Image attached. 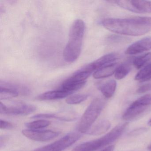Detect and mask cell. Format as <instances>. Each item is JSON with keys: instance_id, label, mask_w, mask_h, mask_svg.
<instances>
[{"instance_id": "obj_8", "label": "cell", "mask_w": 151, "mask_h": 151, "mask_svg": "<svg viewBox=\"0 0 151 151\" xmlns=\"http://www.w3.org/2000/svg\"><path fill=\"white\" fill-rule=\"evenodd\" d=\"M28 92V89L24 86L8 82H1L0 99L1 100L15 98L19 94L26 95Z\"/></svg>"}, {"instance_id": "obj_31", "label": "cell", "mask_w": 151, "mask_h": 151, "mask_svg": "<svg viewBox=\"0 0 151 151\" xmlns=\"http://www.w3.org/2000/svg\"><path fill=\"white\" fill-rule=\"evenodd\" d=\"M114 148L115 147L114 145H111L109 146L108 147H107L106 148L100 151H114Z\"/></svg>"}, {"instance_id": "obj_30", "label": "cell", "mask_w": 151, "mask_h": 151, "mask_svg": "<svg viewBox=\"0 0 151 151\" xmlns=\"http://www.w3.org/2000/svg\"><path fill=\"white\" fill-rule=\"evenodd\" d=\"M8 140V137H6V136H1V139H0V141H1V143H0V146H1V148L2 147H4V145H5L6 143V142H7Z\"/></svg>"}, {"instance_id": "obj_26", "label": "cell", "mask_w": 151, "mask_h": 151, "mask_svg": "<svg viewBox=\"0 0 151 151\" xmlns=\"http://www.w3.org/2000/svg\"><path fill=\"white\" fill-rule=\"evenodd\" d=\"M147 129L145 127L137 128L131 131L130 132H129L128 135L130 137H137L145 133L147 131Z\"/></svg>"}, {"instance_id": "obj_11", "label": "cell", "mask_w": 151, "mask_h": 151, "mask_svg": "<svg viewBox=\"0 0 151 151\" xmlns=\"http://www.w3.org/2000/svg\"><path fill=\"white\" fill-rule=\"evenodd\" d=\"M72 93H73L60 89L44 93L37 96L35 99L40 101L60 99L68 97Z\"/></svg>"}, {"instance_id": "obj_9", "label": "cell", "mask_w": 151, "mask_h": 151, "mask_svg": "<svg viewBox=\"0 0 151 151\" xmlns=\"http://www.w3.org/2000/svg\"><path fill=\"white\" fill-rule=\"evenodd\" d=\"M22 133L24 136L34 141H47L54 139L60 134L59 132L51 130H23Z\"/></svg>"}, {"instance_id": "obj_20", "label": "cell", "mask_w": 151, "mask_h": 151, "mask_svg": "<svg viewBox=\"0 0 151 151\" xmlns=\"http://www.w3.org/2000/svg\"><path fill=\"white\" fill-rule=\"evenodd\" d=\"M31 118L40 119L54 118V119H59V120L65 121H70L74 119V118L73 117H67L66 115L56 114H38L32 116Z\"/></svg>"}, {"instance_id": "obj_5", "label": "cell", "mask_w": 151, "mask_h": 151, "mask_svg": "<svg viewBox=\"0 0 151 151\" xmlns=\"http://www.w3.org/2000/svg\"><path fill=\"white\" fill-rule=\"evenodd\" d=\"M81 137L78 132H71L52 144L37 148L33 151H63Z\"/></svg>"}, {"instance_id": "obj_3", "label": "cell", "mask_w": 151, "mask_h": 151, "mask_svg": "<svg viewBox=\"0 0 151 151\" xmlns=\"http://www.w3.org/2000/svg\"><path fill=\"white\" fill-rule=\"evenodd\" d=\"M128 126V123L120 124L103 137L80 144L72 151H95L106 146L119 138Z\"/></svg>"}, {"instance_id": "obj_15", "label": "cell", "mask_w": 151, "mask_h": 151, "mask_svg": "<svg viewBox=\"0 0 151 151\" xmlns=\"http://www.w3.org/2000/svg\"><path fill=\"white\" fill-rule=\"evenodd\" d=\"M117 67L118 66L116 63H112L106 65L94 72L93 78L95 79H100L109 77L114 74Z\"/></svg>"}, {"instance_id": "obj_13", "label": "cell", "mask_w": 151, "mask_h": 151, "mask_svg": "<svg viewBox=\"0 0 151 151\" xmlns=\"http://www.w3.org/2000/svg\"><path fill=\"white\" fill-rule=\"evenodd\" d=\"M111 127V123L107 119H104L91 127L86 133L91 136H100L108 131Z\"/></svg>"}, {"instance_id": "obj_21", "label": "cell", "mask_w": 151, "mask_h": 151, "mask_svg": "<svg viewBox=\"0 0 151 151\" xmlns=\"http://www.w3.org/2000/svg\"><path fill=\"white\" fill-rule=\"evenodd\" d=\"M151 60V52L147 53L133 59L132 64L134 67L139 69Z\"/></svg>"}, {"instance_id": "obj_17", "label": "cell", "mask_w": 151, "mask_h": 151, "mask_svg": "<svg viewBox=\"0 0 151 151\" xmlns=\"http://www.w3.org/2000/svg\"><path fill=\"white\" fill-rule=\"evenodd\" d=\"M86 82V81L77 82L68 78L63 82L60 89L73 93L74 92L83 88L85 85Z\"/></svg>"}, {"instance_id": "obj_6", "label": "cell", "mask_w": 151, "mask_h": 151, "mask_svg": "<svg viewBox=\"0 0 151 151\" xmlns=\"http://www.w3.org/2000/svg\"><path fill=\"white\" fill-rule=\"evenodd\" d=\"M118 6L138 14H151V1L122 0L112 1Z\"/></svg>"}, {"instance_id": "obj_24", "label": "cell", "mask_w": 151, "mask_h": 151, "mask_svg": "<svg viewBox=\"0 0 151 151\" xmlns=\"http://www.w3.org/2000/svg\"><path fill=\"white\" fill-rule=\"evenodd\" d=\"M132 21L135 23L145 27L151 28V17H132Z\"/></svg>"}, {"instance_id": "obj_7", "label": "cell", "mask_w": 151, "mask_h": 151, "mask_svg": "<svg viewBox=\"0 0 151 151\" xmlns=\"http://www.w3.org/2000/svg\"><path fill=\"white\" fill-rule=\"evenodd\" d=\"M37 108L33 105L22 102L14 103L7 106L2 102L0 103V113L9 115H27L35 112Z\"/></svg>"}, {"instance_id": "obj_14", "label": "cell", "mask_w": 151, "mask_h": 151, "mask_svg": "<svg viewBox=\"0 0 151 151\" xmlns=\"http://www.w3.org/2000/svg\"><path fill=\"white\" fill-rule=\"evenodd\" d=\"M120 55L116 53L107 54L92 63L96 70L106 65L111 64L120 58Z\"/></svg>"}, {"instance_id": "obj_12", "label": "cell", "mask_w": 151, "mask_h": 151, "mask_svg": "<svg viewBox=\"0 0 151 151\" xmlns=\"http://www.w3.org/2000/svg\"><path fill=\"white\" fill-rule=\"evenodd\" d=\"M147 107L141 106L136 103L132 102L123 115V118L125 121H131L140 115L146 109Z\"/></svg>"}, {"instance_id": "obj_25", "label": "cell", "mask_w": 151, "mask_h": 151, "mask_svg": "<svg viewBox=\"0 0 151 151\" xmlns=\"http://www.w3.org/2000/svg\"><path fill=\"white\" fill-rule=\"evenodd\" d=\"M135 102L144 106L151 105V94H146L135 101Z\"/></svg>"}, {"instance_id": "obj_4", "label": "cell", "mask_w": 151, "mask_h": 151, "mask_svg": "<svg viewBox=\"0 0 151 151\" xmlns=\"http://www.w3.org/2000/svg\"><path fill=\"white\" fill-rule=\"evenodd\" d=\"M106 101L104 99L97 98L90 103L83 114L78 125L80 133H86L100 115L105 108Z\"/></svg>"}, {"instance_id": "obj_33", "label": "cell", "mask_w": 151, "mask_h": 151, "mask_svg": "<svg viewBox=\"0 0 151 151\" xmlns=\"http://www.w3.org/2000/svg\"><path fill=\"white\" fill-rule=\"evenodd\" d=\"M148 149L151 151V144L148 147Z\"/></svg>"}, {"instance_id": "obj_22", "label": "cell", "mask_w": 151, "mask_h": 151, "mask_svg": "<svg viewBox=\"0 0 151 151\" xmlns=\"http://www.w3.org/2000/svg\"><path fill=\"white\" fill-rule=\"evenodd\" d=\"M50 122L45 119H40L25 124V126L29 129L37 130L47 127Z\"/></svg>"}, {"instance_id": "obj_16", "label": "cell", "mask_w": 151, "mask_h": 151, "mask_svg": "<svg viewBox=\"0 0 151 151\" xmlns=\"http://www.w3.org/2000/svg\"><path fill=\"white\" fill-rule=\"evenodd\" d=\"M116 85L117 84L116 81L112 79L100 85L98 88L105 98L109 99L114 94Z\"/></svg>"}, {"instance_id": "obj_32", "label": "cell", "mask_w": 151, "mask_h": 151, "mask_svg": "<svg viewBox=\"0 0 151 151\" xmlns=\"http://www.w3.org/2000/svg\"><path fill=\"white\" fill-rule=\"evenodd\" d=\"M148 125L150 126H151V119L148 121Z\"/></svg>"}, {"instance_id": "obj_28", "label": "cell", "mask_w": 151, "mask_h": 151, "mask_svg": "<svg viewBox=\"0 0 151 151\" xmlns=\"http://www.w3.org/2000/svg\"><path fill=\"white\" fill-rule=\"evenodd\" d=\"M14 128V125L11 123L5 120H1V129H11Z\"/></svg>"}, {"instance_id": "obj_10", "label": "cell", "mask_w": 151, "mask_h": 151, "mask_svg": "<svg viewBox=\"0 0 151 151\" xmlns=\"http://www.w3.org/2000/svg\"><path fill=\"white\" fill-rule=\"evenodd\" d=\"M151 49V37H146L136 41L126 49L125 53L129 55L137 54Z\"/></svg>"}, {"instance_id": "obj_29", "label": "cell", "mask_w": 151, "mask_h": 151, "mask_svg": "<svg viewBox=\"0 0 151 151\" xmlns=\"http://www.w3.org/2000/svg\"><path fill=\"white\" fill-rule=\"evenodd\" d=\"M109 40L111 42H114V43H118V42H121L124 40L123 38L120 36H110L108 38Z\"/></svg>"}, {"instance_id": "obj_2", "label": "cell", "mask_w": 151, "mask_h": 151, "mask_svg": "<svg viewBox=\"0 0 151 151\" xmlns=\"http://www.w3.org/2000/svg\"><path fill=\"white\" fill-rule=\"evenodd\" d=\"M102 26L106 29L121 35L139 36L151 30V28L134 23L131 18H107L101 21Z\"/></svg>"}, {"instance_id": "obj_19", "label": "cell", "mask_w": 151, "mask_h": 151, "mask_svg": "<svg viewBox=\"0 0 151 151\" xmlns=\"http://www.w3.org/2000/svg\"><path fill=\"white\" fill-rule=\"evenodd\" d=\"M131 68L129 63H124L118 66L115 72L114 76L117 80H121L125 78L130 71Z\"/></svg>"}, {"instance_id": "obj_27", "label": "cell", "mask_w": 151, "mask_h": 151, "mask_svg": "<svg viewBox=\"0 0 151 151\" xmlns=\"http://www.w3.org/2000/svg\"><path fill=\"white\" fill-rule=\"evenodd\" d=\"M151 90V84L147 83L141 86L137 90V93H143L148 91Z\"/></svg>"}, {"instance_id": "obj_1", "label": "cell", "mask_w": 151, "mask_h": 151, "mask_svg": "<svg viewBox=\"0 0 151 151\" xmlns=\"http://www.w3.org/2000/svg\"><path fill=\"white\" fill-rule=\"evenodd\" d=\"M85 29L84 22L80 19L76 20L71 25L68 41L63 53V59L67 62H74L80 55Z\"/></svg>"}, {"instance_id": "obj_23", "label": "cell", "mask_w": 151, "mask_h": 151, "mask_svg": "<svg viewBox=\"0 0 151 151\" xmlns=\"http://www.w3.org/2000/svg\"><path fill=\"white\" fill-rule=\"evenodd\" d=\"M89 95L86 94H78L71 95L67 98L66 102L70 105L80 104L88 99Z\"/></svg>"}, {"instance_id": "obj_18", "label": "cell", "mask_w": 151, "mask_h": 151, "mask_svg": "<svg viewBox=\"0 0 151 151\" xmlns=\"http://www.w3.org/2000/svg\"><path fill=\"white\" fill-rule=\"evenodd\" d=\"M134 79L140 82H145L151 79V63L142 68L136 74Z\"/></svg>"}]
</instances>
